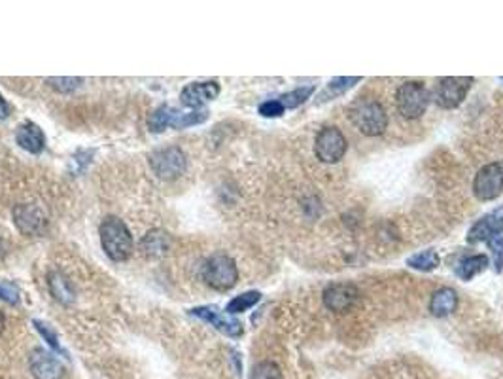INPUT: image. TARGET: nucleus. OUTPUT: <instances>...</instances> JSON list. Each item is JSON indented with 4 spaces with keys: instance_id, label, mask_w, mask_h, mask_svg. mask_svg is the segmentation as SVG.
<instances>
[{
    "instance_id": "nucleus-22",
    "label": "nucleus",
    "mask_w": 503,
    "mask_h": 379,
    "mask_svg": "<svg viewBox=\"0 0 503 379\" xmlns=\"http://www.w3.org/2000/svg\"><path fill=\"white\" fill-rule=\"evenodd\" d=\"M439 254L433 251V249H427V251H422L414 256L407 258V266L413 268V270L418 271H433L437 266H439Z\"/></svg>"
},
{
    "instance_id": "nucleus-28",
    "label": "nucleus",
    "mask_w": 503,
    "mask_h": 379,
    "mask_svg": "<svg viewBox=\"0 0 503 379\" xmlns=\"http://www.w3.org/2000/svg\"><path fill=\"white\" fill-rule=\"evenodd\" d=\"M488 249L492 251V258H494V268H496V271L500 273V271L503 270V232L496 233V235H492L488 241Z\"/></svg>"
},
{
    "instance_id": "nucleus-33",
    "label": "nucleus",
    "mask_w": 503,
    "mask_h": 379,
    "mask_svg": "<svg viewBox=\"0 0 503 379\" xmlns=\"http://www.w3.org/2000/svg\"><path fill=\"white\" fill-rule=\"evenodd\" d=\"M502 82H503V78H502Z\"/></svg>"
},
{
    "instance_id": "nucleus-2",
    "label": "nucleus",
    "mask_w": 503,
    "mask_h": 379,
    "mask_svg": "<svg viewBox=\"0 0 503 379\" xmlns=\"http://www.w3.org/2000/svg\"><path fill=\"white\" fill-rule=\"evenodd\" d=\"M102 251L114 262H125L133 252V235L123 220L118 216H106L99 228Z\"/></svg>"
},
{
    "instance_id": "nucleus-19",
    "label": "nucleus",
    "mask_w": 503,
    "mask_h": 379,
    "mask_svg": "<svg viewBox=\"0 0 503 379\" xmlns=\"http://www.w3.org/2000/svg\"><path fill=\"white\" fill-rule=\"evenodd\" d=\"M48 287H50L51 296L57 300V302L64 303V305H71L74 303V289H72V283L69 277L61 273V271H51L48 275Z\"/></svg>"
},
{
    "instance_id": "nucleus-17",
    "label": "nucleus",
    "mask_w": 503,
    "mask_h": 379,
    "mask_svg": "<svg viewBox=\"0 0 503 379\" xmlns=\"http://www.w3.org/2000/svg\"><path fill=\"white\" fill-rule=\"evenodd\" d=\"M458 308V294L453 289L435 290L430 300V311L433 317H448Z\"/></svg>"
},
{
    "instance_id": "nucleus-7",
    "label": "nucleus",
    "mask_w": 503,
    "mask_h": 379,
    "mask_svg": "<svg viewBox=\"0 0 503 379\" xmlns=\"http://www.w3.org/2000/svg\"><path fill=\"white\" fill-rule=\"evenodd\" d=\"M346 148H348V142L344 139L343 131L333 125L322 129L314 141V152L324 163H337L343 160Z\"/></svg>"
},
{
    "instance_id": "nucleus-26",
    "label": "nucleus",
    "mask_w": 503,
    "mask_h": 379,
    "mask_svg": "<svg viewBox=\"0 0 503 379\" xmlns=\"http://www.w3.org/2000/svg\"><path fill=\"white\" fill-rule=\"evenodd\" d=\"M250 379H282L281 368L276 366L274 362H260L252 368V373H250Z\"/></svg>"
},
{
    "instance_id": "nucleus-11",
    "label": "nucleus",
    "mask_w": 503,
    "mask_h": 379,
    "mask_svg": "<svg viewBox=\"0 0 503 379\" xmlns=\"http://www.w3.org/2000/svg\"><path fill=\"white\" fill-rule=\"evenodd\" d=\"M29 368L34 379H63L64 366L63 362L50 351L36 347L29 357Z\"/></svg>"
},
{
    "instance_id": "nucleus-31",
    "label": "nucleus",
    "mask_w": 503,
    "mask_h": 379,
    "mask_svg": "<svg viewBox=\"0 0 503 379\" xmlns=\"http://www.w3.org/2000/svg\"><path fill=\"white\" fill-rule=\"evenodd\" d=\"M8 114H10V106H8V103L2 99V95H0V120H4V118H8Z\"/></svg>"
},
{
    "instance_id": "nucleus-14",
    "label": "nucleus",
    "mask_w": 503,
    "mask_h": 379,
    "mask_svg": "<svg viewBox=\"0 0 503 379\" xmlns=\"http://www.w3.org/2000/svg\"><path fill=\"white\" fill-rule=\"evenodd\" d=\"M500 232H503V205L494 209L490 214H486L481 220H477L467 233V241L469 243L488 241L492 235H496Z\"/></svg>"
},
{
    "instance_id": "nucleus-29",
    "label": "nucleus",
    "mask_w": 503,
    "mask_h": 379,
    "mask_svg": "<svg viewBox=\"0 0 503 379\" xmlns=\"http://www.w3.org/2000/svg\"><path fill=\"white\" fill-rule=\"evenodd\" d=\"M20 289L13 283L8 281H0V300H4L10 305H17L20 303Z\"/></svg>"
},
{
    "instance_id": "nucleus-13",
    "label": "nucleus",
    "mask_w": 503,
    "mask_h": 379,
    "mask_svg": "<svg viewBox=\"0 0 503 379\" xmlns=\"http://www.w3.org/2000/svg\"><path fill=\"white\" fill-rule=\"evenodd\" d=\"M220 95V84L216 80H208V82H192L187 84L180 93L182 104L187 109L199 110L204 103L214 101Z\"/></svg>"
},
{
    "instance_id": "nucleus-16",
    "label": "nucleus",
    "mask_w": 503,
    "mask_h": 379,
    "mask_svg": "<svg viewBox=\"0 0 503 379\" xmlns=\"http://www.w3.org/2000/svg\"><path fill=\"white\" fill-rule=\"evenodd\" d=\"M171 235L165 230H152L141 241V252L148 258H161L171 251Z\"/></svg>"
},
{
    "instance_id": "nucleus-23",
    "label": "nucleus",
    "mask_w": 503,
    "mask_h": 379,
    "mask_svg": "<svg viewBox=\"0 0 503 379\" xmlns=\"http://www.w3.org/2000/svg\"><path fill=\"white\" fill-rule=\"evenodd\" d=\"M312 93H314V85L297 88V90L290 91V93H284L278 101H281L284 109H297L303 103H306V99H311Z\"/></svg>"
},
{
    "instance_id": "nucleus-8",
    "label": "nucleus",
    "mask_w": 503,
    "mask_h": 379,
    "mask_svg": "<svg viewBox=\"0 0 503 379\" xmlns=\"http://www.w3.org/2000/svg\"><path fill=\"white\" fill-rule=\"evenodd\" d=\"M503 192V161L484 165L473 180V193L481 201L496 200Z\"/></svg>"
},
{
    "instance_id": "nucleus-5",
    "label": "nucleus",
    "mask_w": 503,
    "mask_h": 379,
    "mask_svg": "<svg viewBox=\"0 0 503 379\" xmlns=\"http://www.w3.org/2000/svg\"><path fill=\"white\" fill-rule=\"evenodd\" d=\"M150 167L160 179H178L187 167V158H185L184 150L178 146L160 148L150 156Z\"/></svg>"
},
{
    "instance_id": "nucleus-21",
    "label": "nucleus",
    "mask_w": 503,
    "mask_h": 379,
    "mask_svg": "<svg viewBox=\"0 0 503 379\" xmlns=\"http://www.w3.org/2000/svg\"><path fill=\"white\" fill-rule=\"evenodd\" d=\"M262 300V294L257 292V290H250V292H244L241 296H235L229 303H227V308H225V313L227 315H236V313H244V311H248L255 305V303Z\"/></svg>"
},
{
    "instance_id": "nucleus-24",
    "label": "nucleus",
    "mask_w": 503,
    "mask_h": 379,
    "mask_svg": "<svg viewBox=\"0 0 503 379\" xmlns=\"http://www.w3.org/2000/svg\"><path fill=\"white\" fill-rule=\"evenodd\" d=\"M362 78L360 76H354V78H333L332 82L327 84V90L324 93V101L327 99H332V97H337V95H343L346 93L348 90H352L354 85L360 82Z\"/></svg>"
},
{
    "instance_id": "nucleus-20",
    "label": "nucleus",
    "mask_w": 503,
    "mask_h": 379,
    "mask_svg": "<svg viewBox=\"0 0 503 379\" xmlns=\"http://www.w3.org/2000/svg\"><path fill=\"white\" fill-rule=\"evenodd\" d=\"M486 268H488V256H484V254H475V256L464 258V260L458 263L456 275H458L462 281H469V279L479 275V273L486 270Z\"/></svg>"
},
{
    "instance_id": "nucleus-1",
    "label": "nucleus",
    "mask_w": 503,
    "mask_h": 379,
    "mask_svg": "<svg viewBox=\"0 0 503 379\" xmlns=\"http://www.w3.org/2000/svg\"><path fill=\"white\" fill-rule=\"evenodd\" d=\"M348 118L363 135L367 137L383 135L388 125V116L384 106L376 99H369V97H357L348 106Z\"/></svg>"
},
{
    "instance_id": "nucleus-3",
    "label": "nucleus",
    "mask_w": 503,
    "mask_h": 379,
    "mask_svg": "<svg viewBox=\"0 0 503 379\" xmlns=\"http://www.w3.org/2000/svg\"><path fill=\"white\" fill-rule=\"evenodd\" d=\"M203 279L204 283L218 292H227L239 281V270H236L235 260L227 256L225 252H216L212 254L203 266Z\"/></svg>"
},
{
    "instance_id": "nucleus-30",
    "label": "nucleus",
    "mask_w": 503,
    "mask_h": 379,
    "mask_svg": "<svg viewBox=\"0 0 503 379\" xmlns=\"http://www.w3.org/2000/svg\"><path fill=\"white\" fill-rule=\"evenodd\" d=\"M284 106H282V103L276 99V101H265L263 104H260V114H262L263 118H278L284 114Z\"/></svg>"
},
{
    "instance_id": "nucleus-4",
    "label": "nucleus",
    "mask_w": 503,
    "mask_h": 379,
    "mask_svg": "<svg viewBox=\"0 0 503 379\" xmlns=\"http://www.w3.org/2000/svg\"><path fill=\"white\" fill-rule=\"evenodd\" d=\"M427 103H430V93H427L426 85L420 82H405L397 88L395 104L403 118H407V120L420 118L426 112Z\"/></svg>"
},
{
    "instance_id": "nucleus-9",
    "label": "nucleus",
    "mask_w": 503,
    "mask_h": 379,
    "mask_svg": "<svg viewBox=\"0 0 503 379\" xmlns=\"http://www.w3.org/2000/svg\"><path fill=\"white\" fill-rule=\"evenodd\" d=\"M13 224L23 235H42L48 228V214L36 203H21L12 212Z\"/></svg>"
},
{
    "instance_id": "nucleus-6",
    "label": "nucleus",
    "mask_w": 503,
    "mask_h": 379,
    "mask_svg": "<svg viewBox=\"0 0 503 379\" xmlns=\"http://www.w3.org/2000/svg\"><path fill=\"white\" fill-rule=\"evenodd\" d=\"M473 85V78L469 76H448L439 80V84L433 91V99L441 109L453 110L464 103Z\"/></svg>"
},
{
    "instance_id": "nucleus-10",
    "label": "nucleus",
    "mask_w": 503,
    "mask_h": 379,
    "mask_svg": "<svg viewBox=\"0 0 503 379\" xmlns=\"http://www.w3.org/2000/svg\"><path fill=\"white\" fill-rule=\"evenodd\" d=\"M193 317H197L201 321L208 322L211 326H214L216 330H220L222 334L229 336V338H241L244 328H242L241 321H236L233 315H227V313H222L220 309L211 308V305H203V308H193L190 311Z\"/></svg>"
},
{
    "instance_id": "nucleus-32",
    "label": "nucleus",
    "mask_w": 503,
    "mask_h": 379,
    "mask_svg": "<svg viewBox=\"0 0 503 379\" xmlns=\"http://www.w3.org/2000/svg\"><path fill=\"white\" fill-rule=\"evenodd\" d=\"M4 324H6V321H4V315H2V311H0V334L4 332Z\"/></svg>"
},
{
    "instance_id": "nucleus-12",
    "label": "nucleus",
    "mask_w": 503,
    "mask_h": 379,
    "mask_svg": "<svg viewBox=\"0 0 503 379\" xmlns=\"http://www.w3.org/2000/svg\"><path fill=\"white\" fill-rule=\"evenodd\" d=\"M360 292L352 283H337L327 287L324 292L325 308L332 309L333 313H346L356 305Z\"/></svg>"
},
{
    "instance_id": "nucleus-27",
    "label": "nucleus",
    "mask_w": 503,
    "mask_h": 379,
    "mask_svg": "<svg viewBox=\"0 0 503 379\" xmlns=\"http://www.w3.org/2000/svg\"><path fill=\"white\" fill-rule=\"evenodd\" d=\"M48 84L61 93H72L83 84V78H48Z\"/></svg>"
},
{
    "instance_id": "nucleus-15",
    "label": "nucleus",
    "mask_w": 503,
    "mask_h": 379,
    "mask_svg": "<svg viewBox=\"0 0 503 379\" xmlns=\"http://www.w3.org/2000/svg\"><path fill=\"white\" fill-rule=\"evenodd\" d=\"M15 142L29 154H40L45 148V135L34 122H23L15 129Z\"/></svg>"
},
{
    "instance_id": "nucleus-25",
    "label": "nucleus",
    "mask_w": 503,
    "mask_h": 379,
    "mask_svg": "<svg viewBox=\"0 0 503 379\" xmlns=\"http://www.w3.org/2000/svg\"><path fill=\"white\" fill-rule=\"evenodd\" d=\"M32 324H34V328L38 330V334L44 338V341H48V345H50L53 351H57V353L64 354V357H69V353L64 351L63 345H61V341H59V336L55 334V330H53V328H51L48 322L36 321V319H34V321H32Z\"/></svg>"
},
{
    "instance_id": "nucleus-18",
    "label": "nucleus",
    "mask_w": 503,
    "mask_h": 379,
    "mask_svg": "<svg viewBox=\"0 0 503 379\" xmlns=\"http://www.w3.org/2000/svg\"><path fill=\"white\" fill-rule=\"evenodd\" d=\"M180 110L172 109L169 104H163L160 109H155L150 114L148 118V128L150 131L153 133H161V131H165L167 128H174L178 129V122H180Z\"/></svg>"
}]
</instances>
